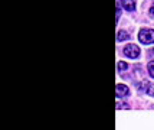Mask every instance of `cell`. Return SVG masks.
I'll list each match as a JSON object with an SVG mask.
<instances>
[{
  "mask_svg": "<svg viewBox=\"0 0 154 130\" xmlns=\"http://www.w3.org/2000/svg\"><path fill=\"white\" fill-rule=\"evenodd\" d=\"M138 41L141 43H153L154 42V31L153 29H141L138 33Z\"/></svg>",
  "mask_w": 154,
  "mask_h": 130,
  "instance_id": "1",
  "label": "cell"
},
{
  "mask_svg": "<svg viewBox=\"0 0 154 130\" xmlns=\"http://www.w3.org/2000/svg\"><path fill=\"white\" fill-rule=\"evenodd\" d=\"M124 54H125V57L135 59V58H138V55H140V48H138L137 45H134V43H128V45L124 48Z\"/></svg>",
  "mask_w": 154,
  "mask_h": 130,
  "instance_id": "2",
  "label": "cell"
},
{
  "mask_svg": "<svg viewBox=\"0 0 154 130\" xmlns=\"http://www.w3.org/2000/svg\"><path fill=\"white\" fill-rule=\"evenodd\" d=\"M128 87L127 85H124V84H118L117 85V90H115V94H117V97H125V96H128Z\"/></svg>",
  "mask_w": 154,
  "mask_h": 130,
  "instance_id": "3",
  "label": "cell"
},
{
  "mask_svg": "<svg viewBox=\"0 0 154 130\" xmlns=\"http://www.w3.org/2000/svg\"><path fill=\"white\" fill-rule=\"evenodd\" d=\"M121 3H122V6H124L125 10L133 12V10L135 9V1H134V0H121Z\"/></svg>",
  "mask_w": 154,
  "mask_h": 130,
  "instance_id": "4",
  "label": "cell"
},
{
  "mask_svg": "<svg viewBox=\"0 0 154 130\" xmlns=\"http://www.w3.org/2000/svg\"><path fill=\"white\" fill-rule=\"evenodd\" d=\"M128 38H130V35H128V33L124 32V31H120V32H118V36H117V41H118V42L127 41Z\"/></svg>",
  "mask_w": 154,
  "mask_h": 130,
  "instance_id": "5",
  "label": "cell"
},
{
  "mask_svg": "<svg viewBox=\"0 0 154 130\" xmlns=\"http://www.w3.org/2000/svg\"><path fill=\"white\" fill-rule=\"evenodd\" d=\"M148 72H150V77L154 78V61L148 62Z\"/></svg>",
  "mask_w": 154,
  "mask_h": 130,
  "instance_id": "6",
  "label": "cell"
},
{
  "mask_svg": "<svg viewBox=\"0 0 154 130\" xmlns=\"http://www.w3.org/2000/svg\"><path fill=\"white\" fill-rule=\"evenodd\" d=\"M127 68H128V65L125 64V62H122V61H120V62H118V71H120V72L125 71Z\"/></svg>",
  "mask_w": 154,
  "mask_h": 130,
  "instance_id": "7",
  "label": "cell"
},
{
  "mask_svg": "<svg viewBox=\"0 0 154 130\" xmlns=\"http://www.w3.org/2000/svg\"><path fill=\"white\" fill-rule=\"evenodd\" d=\"M147 93H148L150 96H153V97H154V85H153V87H148V90H147Z\"/></svg>",
  "mask_w": 154,
  "mask_h": 130,
  "instance_id": "8",
  "label": "cell"
},
{
  "mask_svg": "<svg viewBox=\"0 0 154 130\" xmlns=\"http://www.w3.org/2000/svg\"><path fill=\"white\" fill-rule=\"evenodd\" d=\"M117 108H128V106H127V104H118Z\"/></svg>",
  "mask_w": 154,
  "mask_h": 130,
  "instance_id": "9",
  "label": "cell"
},
{
  "mask_svg": "<svg viewBox=\"0 0 154 130\" xmlns=\"http://www.w3.org/2000/svg\"><path fill=\"white\" fill-rule=\"evenodd\" d=\"M150 15H151V16H154V6L151 7V10H150Z\"/></svg>",
  "mask_w": 154,
  "mask_h": 130,
  "instance_id": "10",
  "label": "cell"
}]
</instances>
